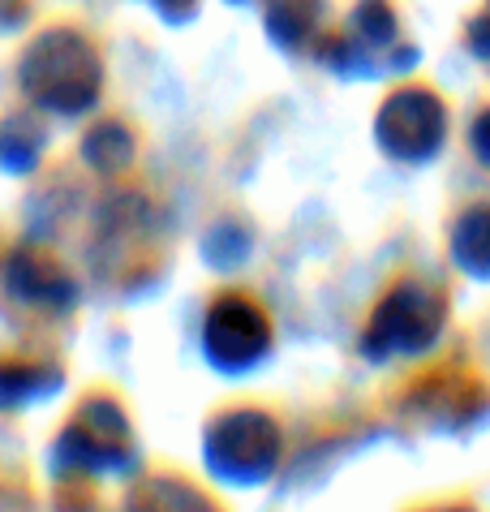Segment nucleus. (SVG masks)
Returning <instances> with one entry per match:
<instances>
[{
	"label": "nucleus",
	"instance_id": "obj_1",
	"mask_svg": "<svg viewBox=\"0 0 490 512\" xmlns=\"http://www.w3.org/2000/svg\"><path fill=\"white\" fill-rule=\"evenodd\" d=\"M22 82L26 91H35L39 104H48L56 112H82L95 99L99 69L78 35L56 31V35H43L35 52H26Z\"/></svg>",
	"mask_w": 490,
	"mask_h": 512
}]
</instances>
